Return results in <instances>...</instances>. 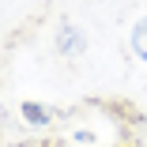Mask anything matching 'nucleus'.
I'll return each mask as SVG.
<instances>
[{
    "mask_svg": "<svg viewBox=\"0 0 147 147\" xmlns=\"http://www.w3.org/2000/svg\"><path fill=\"white\" fill-rule=\"evenodd\" d=\"M53 45H57V53H61V57L76 61V57H83V53H87V34L79 30L72 19H64L61 26H57V34H53Z\"/></svg>",
    "mask_w": 147,
    "mask_h": 147,
    "instance_id": "nucleus-1",
    "label": "nucleus"
},
{
    "mask_svg": "<svg viewBox=\"0 0 147 147\" xmlns=\"http://www.w3.org/2000/svg\"><path fill=\"white\" fill-rule=\"evenodd\" d=\"M19 117H23V125H26V128H49L57 113H53V106H45V102L26 98V102L19 106Z\"/></svg>",
    "mask_w": 147,
    "mask_h": 147,
    "instance_id": "nucleus-2",
    "label": "nucleus"
},
{
    "mask_svg": "<svg viewBox=\"0 0 147 147\" xmlns=\"http://www.w3.org/2000/svg\"><path fill=\"white\" fill-rule=\"evenodd\" d=\"M128 45H132V53H136V61L147 64V15H140V19L132 23V30H128Z\"/></svg>",
    "mask_w": 147,
    "mask_h": 147,
    "instance_id": "nucleus-3",
    "label": "nucleus"
}]
</instances>
